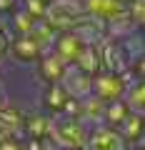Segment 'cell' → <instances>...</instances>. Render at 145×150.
I'll list each match as a JSON object with an SVG mask.
<instances>
[{
    "label": "cell",
    "instance_id": "cell-1",
    "mask_svg": "<svg viewBox=\"0 0 145 150\" xmlns=\"http://www.w3.org/2000/svg\"><path fill=\"white\" fill-rule=\"evenodd\" d=\"M88 133H90V128L83 125L80 120L73 118V115H63V112L50 115L48 140L58 150H85Z\"/></svg>",
    "mask_w": 145,
    "mask_h": 150
},
{
    "label": "cell",
    "instance_id": "cell-2",
    "mask_svg": "<svg viewBox=\"0 0 145 150\" xmlns=\"http://www.w3.org/2000/svg\"><path fill=\"white\" fill-rule=\"evenodd\" d=\"M133 73H125V75H113V73H98L90 78V95H95L98 100H103L108 105V103L113 100H123L125 95V88L133 83Z\"/></svg>",
    "mask_w": 145,
    "mask_h": 150
},
{
    "label": "cell",
    "instance_id": "cell-3",
    "mask_svg": "<svg viewBox=\"0 0 145 150\" xmlns=\"http://www.w3.org/2000/svg\"><path fill=\"white\" fill-rule=\"evenodd\" d=\"M83 15L85 13H83L80 0H50L48 5H45L43 20L50 28H55L58 33H63V30H70Z\"/></svg>",
    "mask_w": 145,
    "mask_h": 150
},
{
    "label": "cell",
    "instance_id": "cell-4",
    "mask_svg": "<svg viewBox=\"0 0 145 150\" xmlns=\"http://www.w3.org/2000/svg\"><path fill=\"white\" fill-rule=\"evenodd\" d=\"M98 55H100V73H113V75H125L130 70V63L125 58L123 48L110 38H103L98 43Z\"/></svg>",
    "mask_w": 145,
    "mask_h": 150
},
{
    "label": "cell",
    "instance_id": "cell-5",
    "mask_svg": "<svg viewBox=\"0 0 145 150\" xmlns=\"http://www.w3.org/2000/svg\"><path fill=\"white\" fill-rule=\"evenodd\" d=\"M130 145L123 140V135L110 125H95L88 133V145L85 150H128Z\"/></svg>",
    "mask_w": 145,
    "mask_h": 150
},
{
    "label": "cell",
    "instance_id": "cell-6",
    "mask_svg": "<svg viewBox=\"0 0 145 150\" xmlns=\"http://www.w3.org/2000/svg\"><path fill=\"white\" fill-rule=\"evenodd\" d=\"M80 5L88 18H95L100 23H110L128 15V5L123 0H80Z\"/></svg>",
    "mask_w": 145,
    "mask_h": 150
},
{
    "label": "cell",
    "instance_id": "cell-7",
    "mask_svg": "<svg viewBox=\"0 0 145 150\" xmlns=\"http://www.w3.org/2000/svg\"><path fill=\"white\" fill-rule=\"evenodd\" d=\"M83 45H85V43H83L75 33L63 30V33H58V38H55V43H53V53L58 55L65 65H73V63H75V58L80 55Z\"/></svg>",
    "mask_w": 145,
    "mask_h": 150
},
{
    "label": "cell",
    "instance_id": "cell-8",
    "mask_svg": "<svg viewBox=\"0 0 145 150\" xmlns=\"http://www.w3.org/2000/svg\"><path fill=\"white\" fill-rule=\"evenodd\" d=\"M60 85H63V90L68 93V98H73V100H80V98L90 95V75L80 73L75 65H68V70H65V75H63V80H60Z\"/></svg>",
    "mask_w": 145,
    "mask_h": 150
},
{
    "label": "cell",
    "instance_id": "cell-9",
    "mask_svg": "<svg viewBox=\"0 0 145 150\" xmlns=\"http://www.w3.org/2000/svg\"><path fill=\"white\" fill-rule=\"evenodd\" d=\"M103 115H105V103L98 100L95 95H85L78 100V115L83 125L88 128H95V125H103Z\"/></svg>",
    "mask_w": 145,
    "mask_h": 150
},
{
    "label": "cell",
    "instance_id": "cell-10",
    "mask_svg": "<svg viewBox=\"0 0 145 150\" xmlns=\"http://www.w3.org/2000/svg\"><path fill=\"white\" fill-rule=\"evenodd\" d=\"M48 125H50V115L45 110H35L30 115H23L20 135L25 140H45L48 138Z\"/></svg>",
    "mask_w": 145,
    "mask_h": 150
},
{
    "label": "cell",
    "instance_id": "cell-11",
    "mask_svg": "<svg viewBox=\"0 0 145 150\" xmlns=\"http://www.w3.org/2000/svg\"><path fill=\"white\" fill-rule=\"evenodd\" d=\"M70 33H75V35L80 38L85 45H98L103 38H105V23L95 20V18L83 15L80 20L75 23V25L70 28Z\"/></svg>",
    "mask_w": 145,
    "mask_h": 150
},
{
    "label": "cell",
    "instance_id": "cell-12",
    "mask_svg": "<svg viewBox=\"0 0 145 150\" xmlns=\"http://www.w3.org/2000/svg\"><path fill=\"white\" fill-rule=\"evenodd\" d=\"M65 70H68V65H65L53 50H48V53H43L38 58V73H40V78H43L48 85L60 83V80H63V75H65Z\"/></svg>",
    "mask_w": 145,
    "mask_h": 150
},
{
    "label": "cell",
    "instance_id": "cell-13",
    "mask_svg": "<svg viewBox=\"0 0 145 150\" xmlns=\"http://www.w3.org/2000/svg\"><path fill=\"white\" fill-rule=\"evenodd\" d=\"M8 53H13L18 60H23V63H38V58L43 55V50H40V45L35 43L30 35H13Z\"/></svg>",
    "mask_w": 145,
    "mask_h": 150
},
{
    "label": "cell",
    "instance_id": "cell-14",
    "mask_svg": "<svg viewBox=\"0 0 145 150\" xmlns=\"http://www.w3.org/2000/svg\"><path fill=\"white\" fill-rule=\"evenodd\" d=\"M23 130V112L13 105H0V140L5 138H18ZM23 138V135H20Z\"/></svg>",
    "mask_w": 145,
    "mask_h": 150
},
{
    "label": "cell",
    "instance_id": "cell-15",
    "mask_svg": "<svg viewBox=\"0 0 145 150\" xmlns=\"http://www.w3.org/2000/svg\"><path fill=\"white\" fill-rule=\"evenodd\" d=\"M115 130L123 135V140L128 145H135V143H140V140H145V118H140L135 112H128L123 118V123Z\"/></svg>",
    "mask_w": 145,
    "mask_h": 150
},
{
    "label": "cell",
    "instance_id": "cell-16",
    "mask_svg": "<svg viewBox=\"0 0 145 150\" xmlns=\"http://www.w3.org/2000/svg\"><path fill=\"white\" fill-rule=\"evenodd\" d=\"M123 103L128 105L130 112L145 118V80H133L128 88H125Z\"/></svg>",
    "mask_w": 145,
    "mask_h": 150
},
{
    "label": "cell",
    "instance_id": "cell-17",
    "mask_svg": "<svg viewBox=\"0 0 145 150\" xmlns=\"http://www.w3.org/2000/svg\"><path fill=\"white\" fill-rule=\"evenodd\" d=\"M75 65L80 73H85V75H98L100 73V55H98V45H83V50H80V55L75 58Z\"/></svg>",
    "mask_w": 145,
    "mask_h": 150
},
{
    "label": "cell",
    "instance_id": "cell-18",
    "mask_svg": "<svg viewBox=\"0 0 145 150\" xmlns=\"http://www.w3.org/2000/svg\"><path fill=\"white\" fill-rule=\"evenodd\" d=\"M28 35H30L33 40L40 45V50H43V53H48V50H53V43H55V38H58V30H55V28H50L45 20H35Z\"/></svg>",
    "mask_w": 145,
    "mask_h": 150
},
{
    "label": "cell",
    "instance_id": "cell-19",
    "mask_svg": "<svg viewBox=\"0 0 145 150\" xmlns=\"http://www.w3.org/2000/svg\"><path fill=\"white\" fill-rule=\"evenodd\" d=\"M65 103H68V93L63 90V85H60V83L48 85V90H45V95H43V110L48 112V115H55V112L63 110Z\"/></svg>",
    "mask_w": 145,
    "mask_h": 150
},
{
    "label": "cell",
    "instance_id": "cell-20",
    "mask_svg": "<svg viewBox=\"0 0 145 150\" xmlns=\"http://www.w3.org/2000/svg\"><path fill=\"white\" fill-rule=\"evenodd\" d=\"M135 30H140V28L135 25V23L130 20L128 15L118 18V20H110V23H105V38H110V40H115V43L125 40V38H128V35H133Z\"/></svg>",
    "mask_w": 145,
    "mask_h": 150
},
{
    "label": "cell",
    "instance_id": "cell-21",
    "mask_svg": "<svg viewBox=\"0 0 145 150\" xmlns=\"http://www.w3.org/2000/svg\"><path fill=\"white\" fill-rule=\"evenodd\" d=\"M118 45L123 48L128 63H133V60H138L140 55H145V40H143V33H140V30H135L133 35H128L125 40H120Z\"/></svg>",
    "mask_w": 145,
    "mask_h": 150
},
{
    "label": "cell",
    "instance_id": "cell-22",
    "mask_svg": "<svg viewBox=\"0 0 145 150\" xmlns=\"http://www.w3.org/2000/svg\"><path fill=\"white\" fill-rule=\"evenodd\" d=\"M128 112H130V110H128V105H125L123 100H113V103H108V105H105V115H103V123L110 125V128H118Z\"/></svg>",
    "mask_w": 145,
    "mask_h": 150
},
{
    "label": "cell",
    "instance_id": "cell-23",
    "mask_svg": "<svg viewBox=\"0 0 145 150\" xmlns=\"http://www.w3.org/2000/svg\"><path fill=\"white\" fill-rule=\"evenodd\" d=\"M45 5H48L45 0H18V8H23V10H25L30 18H35V20H43Z\"/></svg>",
    "mask_w": 145,
    "mask_h": 150
},
{
    "label": "cell",
    "instance_id": "cell-24",
    "mask_svg": "<svg viewBox=\"0 0 145 150\" xmlns=\"http://www.w3.org/2000/svg\"><path fill=\"white\" fill-rule=\"evenodd\" d=\"M128 18L138 28H145V0H130L128 3Z\"/></svg>",
    "mask_w": 145,
    "mask_h": 150
},
{
    "label": "cell",
    "instance_id": "cell-25",
    "mask_svg": "<svg viewBox=\"0 0 145 150\" xmlns=\"http://www.w3.org/2000/svg\"><path fill=\"white\" fill-rule=\"evenodd\" d=\"M0 150H28V143L25 138H5V140H0Z\"/></svg>",
    "mask_w": 145,
    "mask_h": 150
},
{
    "label": "cell",
    "instance_id": "cell-26",
    "mask_svg": "<svg viewBox=\"0 0 145 150\" xmlns=\"http://www.w3.org/2000/svg\"><path fill=\"white\" fill-rule=\"evenodd\" d=\"M130 73H133L135 80H145V55H140L138 60L130 63Z\"/></svg>",
    "mask_w": 145,
    "mask_h": 150
},
{
    "label": "cell",
    "instance_id": "cell-27",
    "mask_svg": "<svg viewBox=\"0 0 145 150\" xmlns=\"http://www.w3.org/2000/svg\"><path fill=\"white\" fill-rule=\"evenodd\" d=\"M8 48H10V35H8V30L3 25H0V58L8 53Z\"/></svg>",
    "mask_w": 145,
    "mask_h": 150
},
{
    "label": "cell",
    "instance_id": "cell-28",
    "mask_svg": "<svg viewBox=\"0 0 145 150\" xmlns=\"http://www.w3.org/2000/svg\"><path fill=\"white\" fill-rule=\"evenodd\" d=\"M18 8V0H0V15H10L13 10Z\"/></svg>",
    "mask_w": 145,
    "mask_h": 150
},
{
    "label": "cell",
    "instance_id": "cell-29",
    "mask_svg": "<svg viewBox=\"0 0 145 150\" xmlns=\"http://www.w3.org/2000/svg\"><path fill=\"white\" fill-rule=\"evenodd\" d=\"M128 150H145V140H140V143H135V145H130Z\"/></svg>",
    "mask_w": 145,
    "mask_h": 150
},
{
    "label": "cell",
    "instance_id": "cell-30",
    "mask_svg": "<svg viewBox=\"0 0 145 150\" xmlns=\"http://www.w3.org/2000/svg\"><path fill=\"white\" fill-rule=\"evenodd\" d=\"M140 33H143V40H145V28H140Z\"/></svg>",
    "mask_w": 145,
    "mask_h": 150
},
{
    "label": "cell",
    "instance_id": "cell-31",
    "mask_svg": "<svg viewBox=\"0 0 145 150\" xmlns=\"http://www.w3.org/2000/svg\"><path fill=\"white\" fill-rule=\"evenodd\" d=\"M123 3H125V5H128V3H130V0H123Z\"/></svg>",
    "mask_w": 145,
    "mask_h": 150
},
{
    "label": "cell",
    "instance_id": "cell-32",
    "mask_svg": "<svg viewBox=\"0 0 145 150\" xmlns=\"http://www.w3.org/2000/svg\"><path fill=\"white\" fill-rule=\"evenodd\" d=\"M0 105H3V95H0Z\"/></svg>",
    "mask_w": 145,
    "mask_h": 150
},
{
    "label": "cell",
    "instance_id": "cell-33",
    "mask_svg": "<svg viewBox=\"0 0 145 150\" xmlns=\"http://www.w3.org/2000/svg\"><path fill=\"white\" fill-rule=\"evenodd\" d=\"M45 3H50V0H45Z\"/></svg>",
    "mask_w": 145,
    "mask_h": 150
}]
</instances>
